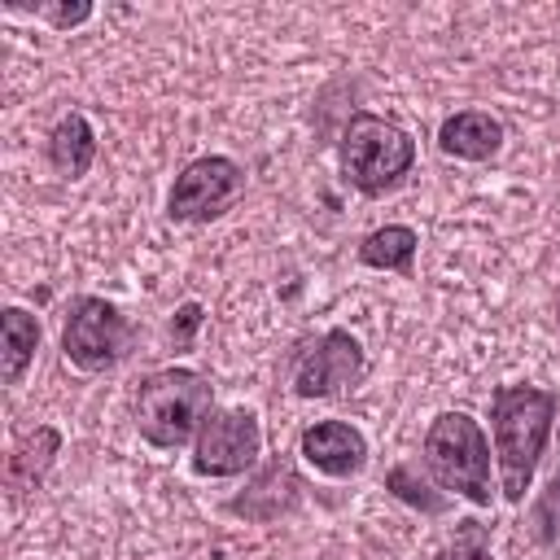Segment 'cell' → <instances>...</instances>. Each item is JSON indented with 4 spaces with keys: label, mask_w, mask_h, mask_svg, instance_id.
Wrapping results in <instances>:
<instances>
[{
    "label": "cell",
    "mask_w": 560,
    "mask_h": 560,
    "mask_svg": "<svg viewBox=\"0 0 560 560\" xmlns=\"http://www.w3.org/2000/svg\"><path fill=\"white\" fill-rule=\"evenodd\" d=\"M560 398L538 385H499L490 394V446L499 468V490L508 503H525L534 468L547 451Z\"/></svg>",
    "instance_id": "6da1fadb"
},
{
    "label": "cell",
    "mask_w": 560,
    "mask_h": 560,
    "mask_svg": "<svg viewBox=\"0 0 560 560\" xmlns=\"http://www.w3.org/2000/svg\"><path fill=\"white\" fill-rule=\"evenodd\" d=\"M210 411H214V385L192 368H158L136 385L131 398L136 433L158 451L192 446Z\"/></svg>",
    "instance_id": "7a4b0ae2"
},
{
    "label": "cell",
    "mask_w": 560,
    "mask_h": 560,
    "mask_svg": "<svg viewBox=\"0 0 560 560\" xmlns=\"http://www.w3.org/2000/svg\"><path fill=\"white\" fill-rule=\"evenodd\" d=\"M490 451H494L490 433L468 411H442V416H433V424L424 433L420 464L446 494H459L472 508H490V499H494Z\"/></svg>",
    "instance_id": "3957f363"
},
{
    "label": "cell",
    "mask_w": 560,
    "mask_h": 560,
    "mask_svg": "<svg viewBox=\"0 0 560 560\" xmlns=\"http://www.w3.org/2000/svg\"><path fill=\"white\" fill-rule=\"evenodd\" d=\"M341 175L354 192L363 197H385L394 192L411 166H416V140L407 127H398L394 118H381L372 109H354L341 127Z\"/></svg>",
    "instance_id": "277c9868"
},
{
    "label": "cell",
    "mask_w": 560,
    "mask_h": 560,
    "mask_svg": "<svg viewBox=\"0 0 560 560\" xmlns=\"http://www.w3.org/2000/svg\"><path fill=\"white\" fill-rule=\"evenodd\" d=\"M131 350H136V324L109 298L79 293L66 306L61 354H66L70 368H79L88 376H101V372H114Z\"/></svg>",
    "instance_id": "5b68a950"
},
{
    "label": "cell",
    "mask_w": 560,
    "mask_h": 560,
    "mask_svg": "<svg viewBox=\"0 0 560 560\" xmlns=\"http://www.w3.org/2000/svg\"><path fill=\"white\" fill-rule=\"evenodd\" d=\"M262 455V420L249 407H214L192 438V472L223 481L254 472Z\"/></svg>",
    "instance_id": "8992f818"
},
{
    "label": "cell",
    "mask_w": 560,
    "mask_h": 560,
    "mask_svg": "<svg viewBox=\"0 0 560 560\" xmlns=\"http://www.w3.org/2000/svg\"><path fill=\"white\" fill-rule=\"evenodd\" d=\"M241 197H245V166L223 153H206V158H192L175 175V184L166 192V219L171 223H214Z\"/></svg>",
    "instance_id": "52a82bcc"
},
{
    "label": "cell",
    "mask_w": 560,
    "mask_h": 560,
    "mask_svg": "<svg viewBox=\"0 0 560 560\" xmlns=\"http://www.w3.org/2000/svg\"><path fill=\"white\" fill-rule=\"evenodd\" d=\"M368 372V354L350 328H328L293 350L289 363V389L298 398H332L350 385H359Z\"/></svg>",
    "instance_id": "ba28073f"
},
{
    "label": "cell",
    "mask_w": 560,
    "mask_h": 560,
    "mask_svg": "<svg viewBox=\"0 0 560 560\" xmlns=\"http://www.w3.org/2000/svg\"><path fill=\"white\" fill-rule=\"evenodd\" d=\"M298 455H302L319 477L350 481V477H359L363 464H368V438H363L350 420H315V424L302 429Z\"/></svg>",
    "instance_id": "9c48e42d"
},
{
    "label": "cell",
    "mask_w": 560,
    "mask_h": 560,
    "mask_svg": "<svg viewBox=\"0 0 560 560\" xmlns=\"http://www.w3.org/2000/svg\"><path fill=\"white\" fill-rule=\"evenodd\" d=\"M298 499H302V481H298L293 464L276 455V459H267L249 477V486L236 499H228V512L232 516H245V521H276L284 512H293Z\"/></svg>",
    "instance_id": "30bf717a"
},
{
    "label": "cell",
    "mask_w": 560,
    "mask_h": 560,
    "mask_svg": "<svg viewBox=\"0 0 560 560\" xmlns=\"http://www.w3.org/2000/svg\"><path fill=\"white\" fill-rule=\"evenodd\" d=\"M438 149L459 162H490L503 149V122L486 109H459V114L442 118Z\"/></svg>",
    "instance_id": "8fae6325"
},
{
    "label": "cell",
    "mask_w": 560,
    "mask_h": 560,
    "mask_svg": "<svg viewBox=\"0 0 560 560\" xmlns=\"http://www.w3.org/2000/svg\"><path fill=\"white\" fill-rule=\"evenodd\" d=\"M96 162V131L88 122L83 109H70L57 118V127L48 131V166L61 175V179H83Z\"/></svg>",
    "instance_id": "7c38bea8"
},
{
    "label": "cell",
    "mask_w": 560,
    "mask_h": 560,
    "mask_svg": "<svg viewBox=\"0 0 560 560\" xmlns=\"http://www.w3.org/2000/svg\"><path fill=\"white\" fill-rule=\"evenodd\" d=\"M61 451V433L52 424H35L26 433H18V442L9 446V459H4V477H9V490L26 494V490H39L44 472L52 468Z\"/></svg>",
    "instance_id": "4fadbf2b"
},
{
    "label": "cell",
    "mask_w": 560,
    "mask_h": 560,
    "mask_svg": "<svg viewBox=\"0 0 560 560\" xmlns=\"http://www.w3.org/2000/svg\"><path fill=\"white\" fill-rule=\"evenodd\" d=\"M0 332H4L0 376H4V385H22V376L35 363V350H39V319L22 306H4L0 311Z\"/></svg>",
    "instance_id": "5bb4252c"
},
{
    "label": "cell",
    "mask_w": 560,
    "mask_h": 560,
    "mask_svg": "<svg viewBox=\"0 0 560 560\" xmlns=\"http://www.w3.org/2000/svg\"><path fill=\"white\" fill-rule=\"evenodd\" d=\"M416 249H420L416 228H407V223H385V228H376V232H368V236L359 241V262L372 267V271L411 276Z\"/></svg>",
    "instance_id": "9a60e30c"
},
{
    "label": "cell",
    "mask_w": 560,
    "mask_h": 560,
    "mask_svg": "<svg viewBox=\"0 0 560 560\" xmlns=\"http://www.w3.org/2000/svg\"><path fill=\"white\" fill-rule=\"evenodd\" d=\"M385 490H389L398 503H407V508H416V512H424V516H442V512L451 508L446 490L424 472V464H420V459L394 464V468L385 472Z\"/></svg>",
    "instance_id": "2e32d148"
},
{
    "label": "cell",
    "mask_w": 560,
    "mask_h": 560,
    "mask_svg": "<svg viewBox=\"0 0 560 560\" xmlns=\"http://www.w3.org/2000/svg\"><path fill=\"white\" fill-rule=\"evenodd\" d=\"M433 560H494V547H490V525H481L477 516H464L455 521L451 538L433 551Z\"/></svg>",
    "instance_id": "e0dca14e"
},
{
    "label": "cell",
    "mask_w": 560,
    "mask_h": 560,
    "mask_svg": "<svg viewBox=\"0 0 560 560\" xmlns=\"http://www.w3.org/2000/svg\"><path fill=\"white\" fill-rule=\"evenodd\" d=\"M9 13H35V18H44L52 31H74V26H83V22L92 18V4H88V0H74V4L61 0V4H31V9H26V4H13V0H9Z\"/></svg>",
    "instance_id": "ac0fdd59"
},
{
    "label": "cell",
    "mask_w": 560,
    "mask_h": 560,
    "mask_svg": "<svg viewBox=\"0 0 560 560\" xmlns=\"http://www.w3.org/2000/svg\"><path fill=\"white\" fill-rule=\"evenodd\" d=\"M534 538L538 542H560V472L547 481V490L534 503Z\"/></svg>",
    "instance_id": "d6986e66"
},
{
    "label": "cell",
    "mask_w": 560,
    "mask_h": 560,
    "mask_svg": "<svg viewBox=\"0 0 560 560\" xmlns=\"http://www.w3.org/2000/svg\"><path fill=\"white\" fill-rule=\"evenodd\" d=\"M206 324V306L201 302H179L175 315H171V346L175 350H192L197 346V328Z\"/></svg>",
    "instance_id": "ffe728a7"
}]
</instances>
